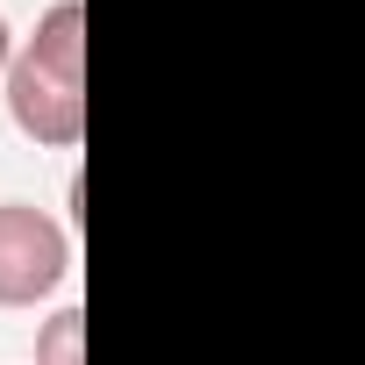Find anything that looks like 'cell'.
I'll return each instance as SVG.
<instances>
[{"label": "cell", "mask_w": 365, "mask_h": 365, "mask_svg": "<svg viewBox=\"0 0 365 365\" xmlns=\"http://www.w3.org/2000/svg\"><path fill=\"white\" fill-rule=\"evenodd\" d=\"M79 336H86V315H79V308L51 315V329H43V365H79Z\"/></svg>", "instance_id": "3"}, {"label": "cell", "mask_w": 365, "mask_h": 365, "mask_svg": "<svg viewBox=\"0 0 365 365\" xmlns=\"http://www.w3.org/2000/svg\"><path fill=\"white\" fill-rule=\"evenodd\" d=\"M0 65H15V58H8V22H0Z\"/></svg>", "instance_id": "4"}, {"label": "cell", "mask_w": 365, "mask_h": 365, "mask_svg": "<svg viewBox=\"0 0 365 365\" xmlns=\"http://www.w3.org/2000/svg\"><path fill=\"white\" fill-rule=\"evenodd\" d=\"M8 115L22 136L65 150L86 136V8L58 0L36 22L29 51L8 65Z\"/></svg>", "instance_id": "1"}, {"label": "cell", "mask_w": 365, "mask_h": 365, "mask_svg": "<svg viewBox=\"0 0 365 365\" xmlns=\"http://www.w3.org/2000/svg\"><path fill=\"white\" fill-rule=\"evenodd\" d=\"M65 272H72V237L43 208L8 201V208H0V308L43 301Z\"/></svg>", "instance_id": "2"}]
</instances>
